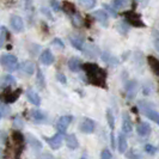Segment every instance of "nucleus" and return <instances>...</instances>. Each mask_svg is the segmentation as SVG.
I'll use <instances>...</instances> for the list:
<instances>
[{
  "label": "nucleus",
  "instance_id": "obj_33",
  "mask_svg": "<svg viewBox=\"0 0 159 159\" xmlns=\"http://www.w3.org/2000/svg\"><path fill=\"white\" fill-rule=\"evenodd\" d=\"M42 159H53V157H52V156H49V154H44V156L42 157Z\"/></svg>",
  "mask_w": 159,
  "mask_h": 159
},
{
  "label": "nucleus",
  "instance_id": "obj_28",
  "mask_svg": "<svg viewBox=\"0 0 159 159\" xmlns=\"http://www.w3.org/2000/svg\"><path fill=\"white\" fill-rule=\"evenodd\" d=\"M56 79L59 80L60 83H62V84H66V83H67L66 77H65L64 74H61V73H57V74H56Z\"/></svg>",
  "mask_w": 159,
  "mask_h": 159
},
{
  "label": "nucleus",
  "instance_id": "obj_6",
  "mask_svg": "<svg viewBox=\"0 0 159 159\" xmlns=\"http://www.w3.org/2000/svg\"><path fill=\"white\" fill-rule=\"evenodd\" d=\"M46 140H47V143H49V146L53 148V150H57V148H60L61 147V145L64 143V138H62V134H60V133H57L56 135L52 136V138H46Z\"/></svg>",
  "mask_w": 159,
  "mask_h": 159
},
{
  "label": "nucleus",
  "instance_id": "obj_13",
  "mask_svg": "<svg viewBox=\"0 0 159 159\" xmlns=\"http://www.w3.org/2000/svg\"><path fill=\"white\" fill-rule=\"evenodd\" d=\"M26 97H28L29 102L32 103L34 105H40L41 104L40 96H39V93L36 91H34V90H28L26 91Z\"/></svg>",
  "mask_w": 159,
  "mask_h": 159
},
{
  "label": "nucleus",
  "instance_id": "obj_11",
  "mask_svg": "<svg viewBox=\"0 0 159 159\" xmlns=\"http://www.w3.org/2000/svg\"><path fill=\"white\" fill-rule=\"evenodd\" d=\"M65 141H66L67 147L71 148V150H75V148L79 147V143H78V140H77V138H75L74 134H66Z\"/></svg>",
  "mask_w": 159,
  "mask_h": 159
},
{
  "label": "nucleus",
  "instance_id": "obj_32",
  "mask_svg": "<svg viewBox=\"0 0 159 159\" xmlns=\"http://www.w3.org/2000/svg\"><path fill=\"white\" fill-rule=\"evenodd\" d=\"M110 138H111V146L115 148V147H116V143H115V136H114L112 133H111V135H110Z\"/></svg>",
  "mask_w": 159,
  "mask_h": 159
},
{
  "label": "nucleus",
  "instance_id": "obj_15",
  "mask_svg": "<svg viewBox=\"0 0 159 159\" xmlns=\"http://www.w3.org/2000/svg\"><path fill=\"white\" fill-rule=\"evenodd\" d=\"M117 147H119L120 153H125V152L127 151L128 143H127L126 136L123 135V134H120L119 138H117Z\"/></svg>",
  "mask_w": 159,
  "mask_h": 159
},
{
  "label": "nucleus",
  "instance_id": "obj_30",
  "mask_svg": "<svg viewBox=\"0 0 159 159\" xmlns=\"http://www.w3.org/2000/svg\"><path fill=\"white\" fill-rule=\"evenodd\" d=\"M53 44H54V46H57V47H60V49H64V43H62V42H61V40H60V39H55V40L53 41Z\"/></svg>",
  "mask_w": 159,
  "mask_h": 159
},
{
  "label": "nucleus",
  "instance_id": "obj_4",
  "mask_svg": "<svg viewBox=\"0 0 159 159\" xmlns=\"http://www.w3.org/2000/svg\"><path fill=\"white\" fill-rule=\"evenodd\" d=\"M71 121H72V116H70V115L60 117V119L57 120V122H56V129H57V132L60 134H65L68 126H70V123H71Z\"/></svg>",
  "mask_w": 159,
  "mask_h": 159
},
{
  "label": "nucleus",
  "instance_id": "obj_1",
  "mask_svg": "<svg viewBox=\"0 0 159 159\" xmlns=\"http://www.w3.org/2000/svg\"><path fill=\"white\" fill-rule=\"evenodd\" d=\"M86 74H88L89 79L91 80L92 84L98 85V86H103L105 83V72L99 68L97 65L93 64H86L84 66Z\"/></svg>",
  "mask_w": 159,
  "mask_h": 159
},
{
  "label": "nucleus",
  "instance_id": "obj_17",
  "mask_svg": "<svg viewBox=\"0 0 159 159\" xmlns=\"http://www.w3.org/2000/svg\"><path fill=\"white\" fill-rule=\"evenodd\" d=\"M70 41H71L72 46L74 48H77L78 50L83 49V44H84V40L83 39H80V37H71Z\"/></svg>",
  "mask_w": 159,
  "mask_h": 159
},
{
  "label": "nucleus",
  "instance_id": "obj_22",
  "mask_svg": "<svg viewBox=\"0 0 159 159\" xmlns=\"http://www.w3.org/2000/svg\"><path fill=\"white\" fill-rule=\"evenodd\" d=\"M28 141H29L30 145H31L32 147H35V148H41V147H42V145H41L40 141L36 140V139L31 135H28Z\"/></svg>",
  "mask_w": 159,
  "mask_h": 159
},
{
  "label": "nucleus",
  "instance_id": "obj_9",
  "mask_svg": "<svg viewBox=\"0 0 159 159\" xmlns=\"http://www.w3.org/2000/svg\"><path fill=\"white\" fill-rule=\"evenodd\" d=\"M40 60L43 65L49 66V65H52L53 62H54V55H53V53H52L49 49H46V50L41 54Z\"/></svg>",
  "mask_w": 159,
  "mask_h": 159
},
{
  "label": "nucleus",
  "instance_id": "obj_14",
  "mask_svg": "<svg viewBox=\"0 0 159 159\" xmlns=\"http://www.w3.org/2000/svg\"><path fill=\"white\" fill-rule=\"evenodd\" d=\"M95 17L96 19L99 23L103 24V25L108 24V13H107L105 10H97V11H95Z\"/></svg>",
  "mask_w": 159,
  "mask_h": 159
},
{
  "label": "nucleus",
  "instance_id": "obj_31",
  "mask_svg": "<svg viewBox=\"0 0 159 159\" xmlns=\"http://www.w3.org/2000/svg\"><path fill=\"white\" fill-rule=\"evenodd\" d=\"M154 46H156V48L158 49V52H159V36H157V37L154 39Z\"/></svg>",
  "mask_w": 159,
  "mask_h": 159
},
{
  "label": "nucleus",
  "instance_id": "obj_5",
  "mask_svg": "<svg viewBox=\"0 0 159 159\" xmlns=\"http://www.w3.org/2000/svg\"><path fill=\"white\" fill-rule=\"evenodd\" d=\"M79 128H80V130H81L83 133L91 134V133H93V132H95V122H93L91 119L85 117V119L81 121Z\"/></svg>",
  "mask_w": 159,
  "mask_h": 159
},
{
  "label": "nucleus",
  "instance_id": "obj_18",
  "mask_svg": "<svg viewBox=\"0 0 159 159\" xmlns=\"http://www.w3.org/2000/svg\"><path fill=\"white\" fill-rule=\"evenodd\" d=\"M22 68L25 73L28 74H32L35 72V65L32 64L31 61H25L23 65H22Z\"/></svg>",
  "mask_w": 159,
  "mask_h": 159
},
{
  "label": "nucleus",
  "instance_id": "obj_8",
  "mask_svg": "<svg viewBox=\"0 0 159 159\" xmlns=\"http://www.w3.org/2000/svg\"><path fill=\"white\" fill-rule=\"evenodd\" d=\"M136 132L140 136H148L151 134V126L147 122H140L136 127Z\"/></svg>",
  "mask_w": 159,
  "mask_h": 159
},
{
  "label": "nucleus",
  "instance_id": "obj_23",
  "mask_svg": "<svg viewBox=\"0 0 159 159\" xmlns=\"http://www.w3.org/2000/svg\"><path fill=\"white\" fill-rule=\"evenodd\" d=\"M107 120H108V123H109V127L114 129L115 127V119H114V115L111 114L110 110H107Z\"/></svg>",
  "mask_w": 159,
  "mask_h": 159
},
{
  "label": "nucleus",
  "instance_id": "obj_2",
  "mask_svg": "<svg viewBox=\"0 0 159 159\" xmlns=\"http://www.w3.org/2000/svg\"><path fill=\"white\" fill-rule=\"evenodd\" d=\"M0 64L2 65L4 68H6L7 71H16L18 67V61L15 55L11 54H4L0 57Z\"/></svg>",
  "mask_w": 159,
  "mask_h": 159
},
{
  "label": "nucleus",
  "instance_id": "obj_29",
  "mask_svg": "<svg viewBox=\"0 0 159 159\" xmlns=\"http://www.w3.org/2000/svg\"><path fill=\"white\" fill-rule=\"evenodd\" d=\"M50 5H52V7H53L54 11H59L60 10V4L56 0H50Z\"/></svg>",
  "mask_w": 159,
  "mask_h": 159
},
{
  "label": "nucleus",
  "instance_id": "obj_16",
  "mask_svg": "<svg viewBox=\"0 0 159 159\" xmlns=\"http://www.w3.org/2000/svg\"><path fill=\"white\" fill-rule=\"evenodd\" d=\"M68 67L72 72H78L81 68V62L78 57H72L68 61Z\"/></svg>",
  "mask_w": 159,
  "mask_h": 159
},
{
  "label": "nucleus",
  "instance_id": "obj_20",
  "mask_svg": "<svg viewBox=\"0 0 159 159\" xmlns=\"http://www.w3.org/2000/svg\"><path fill=\"white\" fill-rule=\"evenodd\" d=\"M127 4V0H112V7L116 10H121L122 7H125Z\"/></svg>",
  "mask_w": 159,
  "mask_h": 159
},
{
  "label": "nucleus",
  "instance_id": "obj_7",
  "mask_svg": "<svg viewBox=\"0 0 159 159\" xmlns=\"http://www.w3.org/2000/svg\"><path fill=\"white\" fill-rule=\"evenodd\" d=\"M10 23H11V26H12V29H13L15 31L22 32L24 30L23 19H22L19 16H12V17H11Z\"/></svg>",
  "mask_w": 159,
  "mask_h": 159
},
{
  "label": "nucleus",
  "instance_id": "obj_24",
  "mask_svg": "<svg viewBox=\"0 0 159 159\" xmlns=\"http://www.w3.org/2000/svg\"><path fill=\"white\" fill-rule=\"evenodd\" d=\"M36 81H37V84L40 85L41 88L43 89L44 88V77H43V73L41 70H37V78H36Z\"/></svg>",
  "mask_w": 159,
  "mask_h": 159
},
{
  "label": "nucleus",
  "instance_id": "obj_25",
  "mask_svg": "<svg viewBox=\"0 0 159 159\" xmlns=\"http://www.w3.org/2000/svg\"><path fill=\"white\" fill-rule=\"evenodd\" d=\"M112 158V154L111 152L109 151L108 148H104L102 151V154H101V159H111Z\"/></svg>",
  "mask_w": 159,
  "mask_h": 159
},
{
  "label": "nucleus",
  "instance_id": "obj_26",
  "mask_svg": "<svg viewBox=\"0 0 159 159\" xmlns=\"http://www.w3.org/2000/svg\"><path fill=\"white\" fill-rule=\"evenodd\" d=\"M32 117H34V119H37V120L46 119L44 114H43L42 111H40V110H34V111H32Z\"/></svg>",
  "mask_w": 159,
  "mask_h": 159
},
{
  "label": "nucleus",
  "instance_id": "obj_10",
  "mask_svg": "<svg viewBox=\"0 0 159 159\" xmlns=\"http://www.w3.org/2000/svg\"><path fill=\"white\" fill-rule=\"evenodd\" d=\"M19 95H20V91L18 90V91H5L4 93H2V98H4V101L6 102V103H12V102H15L17 98L19 97Z\"/></svg>",
  "mask_w": 159,
  "mask_h": 159
},
{
  "label": "nucleus",
  "instance_id": "obj_12",
  "mask_svg": "<svg viewBox=\"0 0 159 159\" xmlns=\"http://www.w3.org/2000/svg\"><path fill=\"white\" fill-rule=\"evenodd\" d=\"M122 130L123 133H130L133 130V123H132V120L128 116L127 114L123 115V119H122Z\"/></svg>",
  "mask_w": 159,
  "mask_h": 159
},
{
  "label": "nucleus",
  "instance_id": "obj_19",
  "mask_svg": "<svg viewBox=\"0 0 159 159\" xmlns=\"http://www.w3.org/2000/svg\"><path fill=\"white\" fill-rule=\"evenodd\" d=\"M79 2L81 4L83 7L89 8V10L93 8L96 5V0H79Z\"/></svg>",
  "mask_w": 159,
  "mask_h": 159
},
{
  "label": "nucleus",
  "instance_id": "obj_21",
  "mask_svg": "<svg viewBox=\"0 0 159 159\" xmlns=\"http://www.w3.org/2000/svg\"><path fill=\"white\" fill-rule=\"evenodd\" d=\"M148 61H150V65L152 66L153 71L159 73V61L158 60L154 59V57H152V56H150V57H148Z\"/></svg>",
  "mask_w": 159,
  "mask_h": 159
},
{
  "label": "nucleus",
  "instance_id": "obj_27",
  "mask_svg": "<svg viewBox=\"0 0 159 159\" xmlns=\"http://www.w3.org/2000/svg\"><path fill=\"white\" fill-rule=\"evenodd\" d=\"M145 151L147 152L148 154H154L157 152V148L154 146H152V145H146L145 146Z\"/></svg>",
  "mask_w": 159,
  "mask_h": 159
},
{
  "label": "nucleus",
  "instance_id": "obj_3",
  "mask_svg": "<svg viewBox=\"0 0 159 159\" xmlns=\"http://www.w3.org/2000/svg\"><path fill=\"white\" fill-rule=\"evenodd\" d=\"M140 107H141V112L147 117V119L152 120L153 122H156L159 126V112L150 107V104L146 103V102H141L140 103Z\"/></svg>",
  "mask_w": 159,
  "mask_h": 159
}]
</instances>
